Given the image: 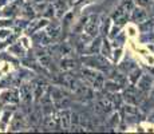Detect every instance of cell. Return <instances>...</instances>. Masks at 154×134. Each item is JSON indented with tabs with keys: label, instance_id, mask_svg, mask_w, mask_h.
Masks as SVG:
<instances>
[{
	"label": "cell",
	"instance_id": "cell-1",
	"mask_svg": "<svg viewBox=\"0 0 154 134\" xmlns=\"http://www.w3.org/2000/svg\"><path fill=\"white\" fill-rule=\"evenodd\" d=\"M82 75H83V79L88 85H91L93 89H102L105 86V78L103 75L98 71H95L94 68H82Z\"/></svg>",
	"mask_w": 154,
	"mask_h": 134
},
{
	"label": "cell",
	"instance_id": "cell-2",
	"mask_svg": "<svg viewBox=\"0 0 154 134\" xmlns=\"http://www.w3.org/2000/svg\"><path fill=\"white\" fill-rule=\"evenodd\" d=\"M133 10V3L131 0H123L122 4L118 7V10L115 11L114 16H112V19H114L115 24L118 26H122L123 23L126 22L127 19H129V12Z\"/></svg>",
	"mask_w": 154,
	"mask_h": 134
},
{
	"label": "cell",
	"instance_id": "cell-3",
	"mask_svg": "<svg viewBox=\"0 0 154 134\" xmlns=\"http://www.w3.org/2000/svg\"><path fill=\"white\" fill-rule=\"evenodd\" d=\"M112 107V103H111V99L110 98H106V97H99L97 99V103H95V113L97 114H107L109 111L111 110Z\"/></svg>",
	"mask_w": 154,
	"mask_h": 134
},
{
	"label": "cell",
	"instance_id": "cell-4",
	"mask_svg": "<svg viewBox=\"0 0 154 134\" xmlns=\"http://www.w3.org/2000/svg\"><path fill=\"white\" fill-rule=\"evenodd\" d=\"M44 127L48 130H58L60 129V121H59V114L55 113H48L44 118Z\"/></svg>",
	"mask_w": 154,
	"mask_h": 134
},
{
	"label": "cell",
	"instance_id": "cell-5",
	"mask_svg": "<svg viewBox=\"0 0 154 134\" xmlns=\"http://www.w3.org/2000/svg\"><path fill=\"white\" fill-rule=\"evenodd\" d=\"M98 27H99V22H98V16L93 15L87 19V22L85 23V31L86 34H88L90 36H95L98 34Z\"/></svg>",
	"mask_w": 154,
	"mask_h": 134
},
{
	"label": "cell",
	"instance_id": "cell-6",
	"mask_svg": "<svg viewBox=\"0 0 154 134\" xmlns=\"http://www.w3.org/2000/svg\"><path fill=\"white\" fill-rule=\"evenodd\" d=\"M46 87H47V83L44 79L38 78L36 80H34V83H32V94H34V97H35V101H39L40 98H42Z\"/></svg>",
	"mask_w": 154,
	"mask_h": 134
},
{
	"label": "cell",
	"instance_id": "cell-7",
	"mask_svg": "<svg viewBox=\"0 0 154 134\" xmlns=\"http://www.w3.org/2000/svg\"><path fill=\"white\" fill-rule=\"evenodd\" d=\"M140 94H141V91L137 90L135 87H129L125 91V94H123V98H125V101L127 103H130V105H138V103L141 102V98H137Z\"/></svg>",
	"mask_w": 154,
	"mask_h": 134
},
{
	"label": "cell",
	"instance_id": "cell-8",
	"mask_svg": "<svg viewBox=\"0 0 154 134\" xmlns=\"http://www.w3.org/2000/svg\"><path fill=\"white\" fill-rule=\"evenodd\" d=\"M123 111H125V115H126V120L129 122H138L140 121V110H138V107H135L134 105H127L125 106V109H123Z\"/></svg>",
	"mask_w": 154,
	"mask_h": 134
},
{
	"label": "cell",
	"instance_id": "cell-9",
	"mask_svg": "<svg viewBox=\"0 0 154 134\" xmlns=\"http://www.w3.org/2000/svg\"><path fill=\"white\" fill-rule=\"evenodd\" d=\"M19 95H20V99H22L26 105H29V103L32 102V97H34V94H32V86L27 85V83L22 85L20 86Z\"/></svg>",
	"mask_w": 154,
	"mask_h": 134
},
{
	"label": "cell",
	"instance_id": "cell-10",
	"mask_svg": "<svg viewBox=\"0 0 154 134\" xmlns=\"http://www.w3.org/2000/svg\"><path fill=\"white\" fill-rule=\"evenodd\" d=\"M2 103H17L19 102V93L16 90H7L0 95Z\"/></svg>",
	"mask_w": 154,
	"mask_h": 134
},
{
	"label": "cell",
	"instance_id": "cell-11",
	"mask_svg": "<svg viewBox=\"0 0 154 134\" xmlns=\"http://www.w3.org/2000/svg\"><path fill=\"white\" fill-rule=\"evenodd\" d=\"M46 34L48 35L50 39H56L60 34V24L59 23H47Z\"/></svg>",
	"mask_w": 154,
	"mask_h": 134
},
{
	"label": "cell",
	"instance_id": "cell-12",
	"mask_svg": "<svg viewBox=\"0 0 154 134\" xmlns=\"http://www.w3.org/2000/svg\"><path fill=\"white\" fill-rule=\"evenodd\" d=\"M24 127V117H23V114H15V117L12 118V121H11V130L12 132H17V130L23 129Z\"/></svg>",
	"mask_w": 154,
	"mask_h": 134
},
{
	"label": "cell",
	"instance_id": "cell-13",
	"mask_svg": "<svg viewBox=\"0 0 154 134\" xmlns=\"http://www.w3.org/2000/svg\"><path fill=\"white\" fill-rule=\"evenodd\" d=\"M47 20L46 19H39V20H34V22H31V24L27 27V34L28 35H32L35 34V32L38 31L39 28H42V27L47 26Z\"/></svg>",
	"mask_w": 154,
	"mask_h": 134
},
{
	"label": "cell",
	"instance_id": "cell-14",
	"mask_svg": "<svg viewBox=\"0 0 154 134\" xmlns=\"http://www.w3.org/2000/svg\"><path fill=\"white\" fill-rule=\"evenodd\" d=\"M137 83H138V90L141 93H147L150 90V87H152V79L147 75H143L140 79V82H137Z\"/></svg>",
	"mask_w": 154,
	"mask_h": 134
},
{
	"label": "cell",
	"instance_id": "cell-15",
	"mask_svg": "<svg viewBox=\"0 0 154 134\" xmlns=\"http://www.w3.org/2000/svg\"><path fill=\"white\" fill-rule=\"evenodd\" d=\"M67 7H69V4H67L66 0H58V2L54 4V11H55V15L58 17H60L62 15L66 12Z\"/></svg>",
	"mask_w": 154,
	"mask_h": 134
},
{
	"label": "cell",
	"instance_id": "cell-16",
	"mask_svg": "<svg viewBox=\"0 0 154 134\" xmlns=\"http://www.w3.org/2000/svg\"><path fill=\"white\" fill-rule=\"evenodd\" d=\"M146 19V12L142 8H135V10H131V20L135 23H141Z\"/></svg>",
	"mask_w": 154,
	"mask_h": 134
},
{
	"label": "cell",
	"instance_id": "cell-17",
	"mask_svg": "<svg viewBox=\"0 0 154 134\" xmlns=\"http://www.w3.org/2000/svg\"><path fill=\"white\" fill-rule=\"evenodd\" d=\"M70 111H67V110H63L62 113H59V121H60V127H63V129H69L70 127Z\"/></svg>",
	"mask_w": 154,
	"mask_h": 134
},
{
	"label": "cell",
	"instance_id": "cell-18",
	"mask_svg": "<svg viewBox=\"0 0 154 134\" xmlns=\"http://www.w3.org/2000/svg\"><path fill=\"white\" fill-rule=\"evenodd\" d=\"M74 67H75V63H74L72 59H63V61L60 62V68L64 71H70V70H72Z\"/></svg>",
	"mask_w": 154,
	"mask_h": 134
},
{
	"label": "cell",
	"instance_id": "cell-19",
	"mask_svg": "<svg viewBox=\"0 0 154 134\" xmlns=\"http://www.w3.org/2000/svg\"><path fill=\"white\" fill-rule=\"evenodd\" d=\"M140 76H141V71L138 70V68H134V71L129 75V78L131 80V83H137L138 79H140Z\"/></svg>",
	"mask_w": 154,
	"mask_h": 134
},
{
	"label": "cell",
	"instance_id": "cell-20",
	"mask_svg": "<svg viewBox=\"0 0 154 134\" xmlns=\"http://www.w3.org/2000/svg\"><path fill=\"white\" fill-rule=\"evenodd\" d=\"M32 11H34V8L29 7V5H26V7L23 8V14L27 15L28 17H32V16H34V12H32Z\"/></svg>",
	"mask_w": 154,
	"mask_h": 134
},
{
	"label": "cell",
	"instance_id": "cell-21",
	"mask_svg": "<svg viewBox=\"0 0 154 134\" xmlns=\"http://www.w3.org/2000/svg\"><path fill=\"white\" fill-rule=\"evenodd\" d=\"M135 2H137V4L140 7H149L153 3V0H135Z\"/></svg>",
	"mask_w": 154,
	"mask_h": 134
},
{
	"label": "cell",
	"instance_id": "cell-22",
	"mask_svg": "<svg viewBox=\"0 0 154 134\" xmlns=\"http://www.w3.org/2000/svg\"><path fill=\"white\" fill-rule=\"evenodd\" d=\"M10 117H11V113L7 110V111L3 114V125H5L7 122H10Z\"/></svg>",
	"mask_w": 154,
	"mask_h": 134
},
{
	"label": "cell",
	"instance_id": "cell-23",
	"mask_svg": "<svg viewBox=\"0 0 154 134\" xmlns=\"http://www.w3.org/2000/svg\"><path fill=\"white\" fill-rule=\"evenodd\" d=\"M82 0H71L70 2V4H74V5H76V4H79V3H81Z\"/></svg>",
	"mask_w": 154,
	"mask_h": 134
},
{
	"label": "cell",
	"instance_id": "cell-24",
	"mask_svg": "<svg viewBox=\"0 0 154 134\" xmlns=\"http://www.w3.org/2000/svg\"><path fill=\"white\" fill-rule=\"evenodd\" d=\"M36 2H39V3H40V2H44V0H36Z\"/></svg>",
	"mask_w": 154,
	"mask_h": 134
}]
</instances>
